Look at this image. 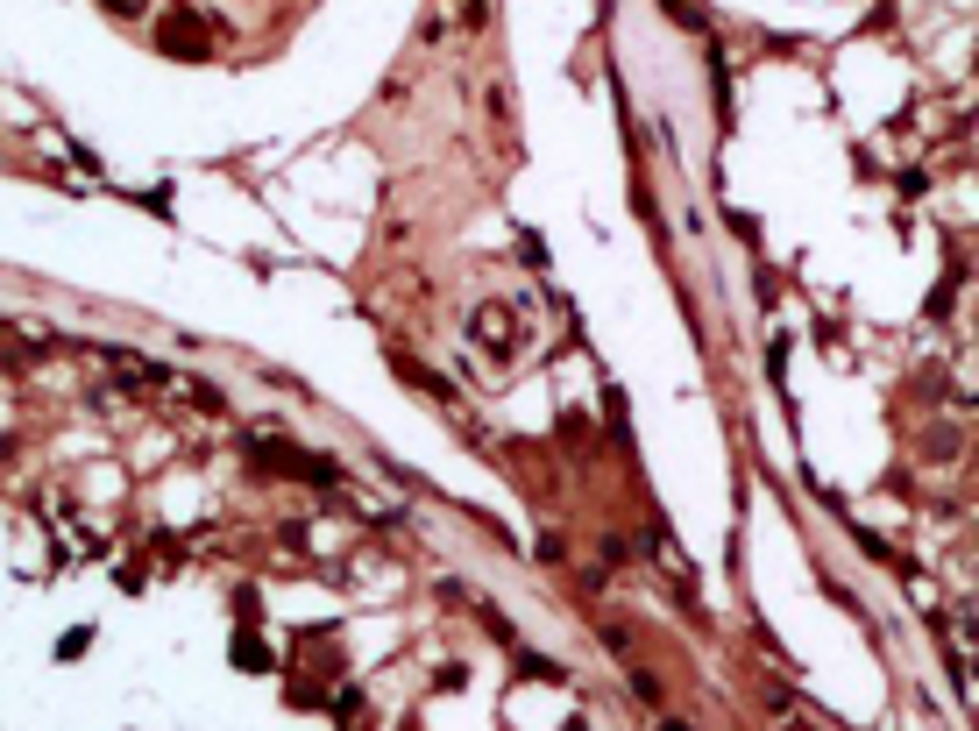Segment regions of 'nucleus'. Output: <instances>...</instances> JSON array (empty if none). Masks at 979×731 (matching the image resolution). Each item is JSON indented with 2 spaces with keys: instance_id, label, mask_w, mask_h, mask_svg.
Listing matches in <instances>:
<instances>
[{
  "instance_id": "nucleus-1",
  "label": "nucleus",
  "mask_w": 979,
  "mask_h": 731,
  "mask_svg": "<svg viewBox=\"0 0 979 731\" xmlns=\"http://www.w3.org/2000/svg\"><path fill=\"white\" fill-rule=\"evenodd\" d=\"M504 313H511V306H483V313H476V327H483V341H490V348H497V355H511V341H518V334H511V320H504Z\"/></svg>"
}]
</instances>
